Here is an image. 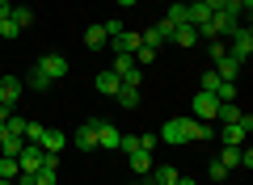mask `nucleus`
<instances>
[{
  "label": "nucleus",
  "mask_w": 253,
  "mask_h": 185,
  "mask_svg": "<svg viewBox=\"0 0 253 185\" xmlns=\"http://www.w3.org/2000/svg\"><path fill=\"white\" fill-rule=\"evenodd\" d=\"M249 131H253V114H241L236 122H228L224 131H219V139H224V148H245Z\"/></svg>",
  "instance_id": "f257e3e1"
},
{
  "label": "nucleus",
  "mask_w": 253,
  "mask_h": 185,
  "mask_svg": "<svg viewBox=\"0 0 253 185\" xmlns=\"http://www.w3.org/2000/svg\"><path fill=\"white\" fill-rule=\"evenodd\" d=\"M228 38H232V42H228V55H232L236 63H245V59L253 55V30H249V26H236Z\"/></svg>",
  "instance_id": "f03ea898"
},
{
  "label": "nucleus",
  "mask_w": 253,
  "mask_h": 185,
  "mask_svg": "<svg viewBox=\"0 0 253 185\" xmlns=\"http://www.w3.org/2000/svg\"><path fill=\"white\" fill-rule=\"evenodd\" d=\"M215 110H219L215 93H194V101H190V118H199V122H215Z\"/></svg>",
  "instance_id": "7ed1b4c3"
},
{
  "label": "nucleus",
  "mask_w": 253,
  "mask_h": 185,
  "mask_svg": "<svg viewBox=\"0 0 253 185\" xmlns=\"http://www.w3.org/2000/svg\"><path fill=\"white\" fill-rule=\"evenodd\" d=\"M156 135H161V143H169V148H181V143H190V139H186V118H169V122H165Z\"/></svg>",
  "instance_id": "20e7f679"
},
{
  "label": "nucleus",
  "mask_w": 253,
  "mask_h": 185,
  "mask_svg": "<svg viewBox=\"0 0 253 185\" xmlns=\"http://www.w3.org/2000/svg\"><path fill=\"white\" fill-rule=\"evenodd\" d=\"M38 72H42V76L55 84V80L68 76V59H63V55H42V59H38Z\"/></svg>",
  "instance_id": "39448f33"
},
{
  "label": "nucleus",
  "mask_w": 253,
  "mask_h": 185,
  "mask_svg": "<svg viewBox=\"0 0 253 185\" xmlns=\"http://www.w3.org/2000/svg\"><path fill=\"white\" fill-rule=\"evenodd\" d=\"M93 135H97V148H106V151H118V139H123V135H118L114 126L106 122V118H93Z\"/></svg>",
  "instance_id": "423d86ee"
},
{
  "label": "nucleus",
  "mask_w": 253,
  "mask_h": 185,
  "mask_svg": "<svg viewBox=\"0 0 253 185\" xmlns=\"http://www.w3.org/2000/svg\"><path fill=\"white\" fill-rule=\"evenodd\" d=\"M21 93H26V80H17V76H4L0 80V106H17L21 101Z\"/></svg>",
  "instance_id": "0eeeda50"
},
{
  "label": "nucleus",
  "mask_w": 253,
  "mask_h": 185,
  "mask_svg": "<svg viewBox=\"0 0 253 185\" xmlns=\"http://www.w3.org/2000/svg\"><path fill=\"white\" fill-rule=\"evenodd\" d=\"M110 46H114V55H135V46H139V30H118L114 38H110Z\"/></svg>",
  "instance_id": "6e6552de"
},
{
  "label": "nucleus",
  "mask_w": 253,
  "mask_h": 185,
  "mask_svg": "<svg viewBox=\"0 0 253 185\" xmlns=\"http://www.w3.org/2000/svg\"><path fill=\"white\" fill-rule=\"evenodd\" d=\"M17 164H21V173H38V168H42V148H38V143H26V148L17 151Z\"/></svg>",
  "instance_id": "1a4fd4ad"
},
{
  "label": "nucleus",
  "mask_w": 253,
  "mask_h": 185,
  "mask_svg": "<svg viewBox=\"0 0 253 185\" xmlns=\"http://www.w3.org/2000/svg\"><path fill=\"white\" fill-rule=\"evenodd\" d=\"M211 135H215V126H211V122H199V118H186V139H190V143H207Z\"/></svg>",
  "instance_id": "9d476101"
},
{
  "label": "nucleus",
  "mask_w": 253,
  "mask_h": 185,
  "mask_svg": "<svg viewBox=\"0 0 253 185\" xmlns=\"http://www.w3.org/2000/svg\"><path fill=\"white\" fill-rule=\"evenodd\" d=\"M211 68H215V76H219V80H232V84H236V76H241V68H245V63H236L232 55H219V59L211 63Z\"/></svg>",
  "instance_id": "9b49d317"
},
{
  "label": "nucleus",
  "mask_w": 253,
  "mask_h": 185,
  "mask_svg": "<svg viewBox=\"0 0 253 185\" xmlns=\"http://www.w3.org/2000/svg\"><path fill=\"white\" fill-rule=\"evenodd\" d=\"M177 177H181V173H177L173 164H152V173H148L144 181H148V185H173Z\"/></svg>",
  "instance_id": "f8f14e48"
},
{
  "label": "nucleus",
  "mask_w": 253,
  "mask_h": 185,
  "mask_svg": "<svg viewBox=\"0 0 253 185\" xmlns=\"http://www.w3.org/2000/svg\"><path fill=\"white\" fill-rule=\"evenodd\" d=\"M63 143H68V135H63V131H55V126H46V135H42V143H38V148H42L46 156H59V151H63Z\"/></svg>",
  "instance_id": "ddd939ff"
},
{
  "label": "nucleus",
  "mask_w": 253,
  "mask_h": 185,
  "mask_svg": "<svg viewBox=\"0 0 253 185\" xmlns=\"http://www.w3.org/2000/svg\"><path fill=\"white\" fill-rule=\"evenodd\" d=\"M126 164L135 168V177H148L156 160H152V151H131V156H126Z\"/></svg>",
  "instance_id": "4468645a"
},
{
  "label": "nucleus",
  "mask_w": 253,
  "mask_h": 185,
  "mask_svg": "<svg viewBox=\"0 0 253 185\" xmlns=\"http://www.w3.org/2000/svg\"><path fill=\"white\" fill-rule=\"evenodd\" d=\"M76 148L81 151H97V135H93V118L84 126H76Z\"/></svg>",
  "instance_id": "2eb2a0df"
},
{
  "label": "nucleus",
  "mask_w": 253,
  "mask_h": 185,
  "mask_svg": "<svg viewBox=\"0 0 253 185\" xmlns=\"http://www.w3.org/2000/svg\"><path fill=\"white\" fill-rule=\"evenodd\" d=\"M84 46H89V51H101V46H110L106 26H89V30H84Z\"/></svg>",
  "instance_id": "dca6fc26"
},
{
  "label": "nucleus",
  "mask_w": 253,
  "mask_h": 185,
  "mask_svg": "<svg viewBox=\"0 0 253 185\" xmlns=\"http://www.w3.org/2000/svg\"><path fill=\"white\" fill-rule=\"evenodd\" d=\"M114 101H118L123 110H139V88H135V84H123V88L114 93Z\"/></svg>",
  "instance_id": "f3484780"
},
{
  "label": "nucleus",
  "mask_w": 253,
  "mask_h": 185,
  "mask_svg": "<svg viewBox=\"0 0 253 185\" xmlns=\"http://www.w3.org/2000/svg\"><path fill=\"white\" fill-rule=\"evenodd\" d=\"M118 88H123V80H118L114 76V72H97V93H106V97H114V93H118Z\"/></svg>",
  "instance_id": "a211bd4d"
},
{
  "label": "nucleus",
  "mask_w": 253,
  "mask_h": 185,
  "mask_svg": "<svg viewBox=\"0 0 253 185\" xmlns=\"http://www.w3.org/2000/svg\"><path fill=\"white\" fill-rule=\"evenodd\" d=\"M219 164L224 168H245V148H224L219 151Z\"/></svg>",
  "instance_id": "6ab92c4d"
},
{
  "label": "nucleus",
  "mask_w": 253,
  "mask_h": 185,
  "mask_svg": "<svg viewBox=\"0 0 253 185\" xmlns=\"http://www.w3.org/2000/svg\"><path fill=\"white\" fill-rule=\"evenodd\" d=\"M165 21H169V26H186V0H169Z\"/></svg>",
  "instance_id": "aec40b11"
},
{
  "label": "nucleus",
  "mask_w": 253,
  "mask_h": 185,
  "mask_svg": "<svg viewBox=\"0 0 253 185\" xmlns=\"http://www.w3.org/2000/svg\"><path fill=\"white\" fill-rule=\"evenodd\" d=\"M199 42V30L194 26H177V34H173V46H194Z\"/></svg>",
  "instance_id": "412c9836"
},
{
  "label": "nucleus",
  "mask_w": 253,
  "mask_h": 185,
  "mask_svg": "<svg viewBox=\"0 0 253 185\" xmlns=\"http://www.w3.org/2000/svg\"><path fill=\"white\" fill-rule=\"evenodd\" d=\"M21 148H26V139H21V135H4V139H0V156H17Z\"/></svg>",
  "instance_id": "4be33fe9"
},
{
  "label": "nucleus",
  "mask_w": 253,
  "mask_h": 185,
  "mask_svg": "<svg viewBox=\"0 0 253 185\" xmlns=\"http://www.w3.org/2000/svg\"><path fill=\"white\" fill-rule=\"evenodd\" d=\"M17 173H21L17 156H0V177H4V181H17Z\"/></svg>",
  "instance_id": "5701e85b"
},
{
  "label": "nucleus",
  "mask_w": 253,
  "mask_h": 185,
  "mask_svg": "<svg viewBox=\"0 0 253 185\" xmlns=\"http://www.w3.org/2000/svg\"><path fill=\"white\" fill-rule=\"evenodd\" d=\"M13 26H17V30L34 26V9H26V4H13Z\"/></svg>",
  "instance_id": "b1692460"
},
{
  "label": "nucleus",
  "mask_w": 253,
  "mask_h": 185,
  "mask_svg": "<svg viewBox=\"0 0 253 185\" xmlns=\"http://www.w3.org/2000/svg\"><path fill=\"white\" fill-rule=\"evenodd\" d=\"M42 135H46V126H42V122H26L21 139H26V143H42Z\"/></svg>",
  "instance_id": "393cba45"
},
{
  "label": "nucleus",
  "mask_w": 253,
  "mask_h": 185,
  "mask_svg": "<svg viewBox=\"0 0 253 185\" xmlns=\"http://www.w3.org/2000/svg\"><path fill=\"white\" fill-rule=\"evenodd\" d=\"M30 88H34V93H46V88H51V80L42 76V72H38V63H34V72H30V80H26Z\"/></svg>",
  "instance_id": "a878e982"
},
{
  "label": "nucleus",
  "mask_w": 253,
  "mask_h": 185,
  "mask_svg": "<svg viewBox=\"0 0 253 185\" xmlns=\"http://www.w3.org/2000/svg\"><path fill=\"white\" fill-rule=\"evenodd\" d=\"M219 84H224V80L215 76V68H207V72H203V93H219Z\"/></svg>",
  "instance_id": "bb28decb"
},
{
  "label": "nucleus",
  "mask_w": 253,
  "mask_h": 185,
  "mask_svg": "<svg viewBox=\"0 0 253 185\" xmlns=\"http://www.w3.org/2000/svg\"><path fill=\"white\" fill-rule=\"evenodd\" d=\"M59 181V168H38L34 173V185H55Z\"/></svg>",
  "instance_id": "cd10ccee"
},
{
  "label": "nucleus",
  "mask_w": 253,
  "mask_h": 185,
  "mask_svg": "<svg viewBox=\"0 0 253 185\" xmlns=\"http://www.w3.org/2000/svg\"><path fill=\"white\" fill-rule=\"evenodd\" d=\"M131 59H135L139 68H144V63H152V59H156V51H152V46H144V42H139V46H135V55H131Z\"/></svg>",
  "instance_id": "c85d7f7f"
},
{
  "label": "nucleus",
  "mask_w": 253,
  "mask_h": 185,
  "mask_svg": "<svg viewBox=\"0 0 253 185\" xmlns=\"http://www.w3.org/2000/svg\"><path fill=\"white\" fill-rule=\"evenodd\" d=\"M224 9H232L236 17H249V9H253V0H228Z\"/></svg>",
  "instance_id": "c756f323"
},
{
  "label": "nucleus",
  "mask_w": 253,
  "mask_h": 185,
  "mask_svg": "<svg viewBox=\"0 0 253 185\" xmlns=\"http://www.w3.org/2000/svg\"><path fill=\"white\" fill-rule=\"evenodd\" d=\"M156 143H161V135H156V131H144V135H139V151H152Z\"/></svg>",
  "instance_id": "7c9ffc66"
},
{
  "label": "nucleus",
  "mask_w": 253,
  "mask_h": 185,
  "mask_svg": "<svg viewBox=\"0 0 253 185\" xmlns=\"http://www.w3.org/2000/svg\"><path fill=\"white\" fill-rule=\"evenodd\" d=\"M215 97H219V101H236V84H232V80H224V84H219V93H215Z\"/></svg>",
  "instance_id": "2f4dec72"
},
{
  "label": "nucleus",
  "mask_w": 253,
  "mask_h": 185,
  "mask_svg": "<svg viewBox=\"0 0 253 185\" xmlns=\"http://www.w3.org/2000/svg\"><path fill=\"white\" fill-rule=\"evenodd\" d=\"M207 173H211V181H224V177H228V168L219 164V160H211V164H207Z\"/></svg>",
  "instance_id": "473e14b6"
},
{
  "label": "nucleus",
  "mask_w": 253,
  "mask_h": 185,
  "mask_svg": "<svg viewBox=\"0 0 253 185\" xmlns=\"http://www.w3.org/2000/svg\"><path fill=\"white\" fill-rule=\"evenodd\" d=\"M219 55H228V42H219V38H211V63H215Z\"/></svg>",
  "instance_id": "72a5a7b5"
},
{
  "label": "nucleus",
  "mask_w": 253,
  "mask_h": 185,
  "mask_svg": "<svg viewBox=\"0 0 253 185\" xmlns=\"http://www.w3.org/2000/svg\"><path fill=\"white\" fill-rule=\"evenodd\" d=\"M0 21H13V4L9 0H0Z\"/></svg>",
  "instance_id": "f704fd0d"
},
{
  "label": "nucleus",
  "mask_w": 253,
  "mask_h": 185,
  "mask_svg": "<svg viewBox=\"0 0 253 185\" xmlns=\"http://www.w3.org/2000/svg\"><path fill=\"white\" fill-rule=\"evenodd\" d=\"M203 4H207V9H211V13H215V9H224L228 0H203Z\"/></svg>",
  "instance_id": "c9c22d12"
},
{
  "label": "nucleus",
  "mask_w": 253,
  "mask_h": 185,
  "mask_svg": "<svg viewBox=\"0 0 253 185\" xmlns=\"http://www.w3.org/2000/svg\"><path fill=\"white\" fill-rule=\"evenodd\" d=\"M173 185H199V181H194V177H177Z\"/></svg>",
  "instance_id": "e433bc0d"
},
{
  "label": "nucleus",
  "mask_w": 253,
  "mask_h": 185,
  "mask_svg": "<svg viewBox=\"0 0 253 185\" xmlns=\"http://www.w3.org/2000/svg\"><path fill=\"white\" fill-rule=\"evenodd\" d=\"M9 114H13V110H9V106H0V122H9Z\"/></svg>",
  "instance_id": "4c0bfd02"
},
{
  "label": "nucleus",
  "mask_w": 253,
  "mask_h": 185,
  "mask_svg": "<svg viewBox=\"0 0 253 185\" xmlns=\"http://www.w3.org/2000/svg\"><path fill=\"white\" fill-rule=\"evenodd\" d=\"M118 4H123V9H131V4H139V0H118Z\"/></svg>",
  "instance_id": "58836bf2"
},
{
  "label": "nucleus",
  "mask_w": 253,
  "mask_h": 185,
  "mask_svg": "<svg viewBox=\"0 0 253 185\" xmlns=\"http://www.w3.org/2000/svg\"><path fill=\"white\" fill-rule=\"evenodd\" d=\"M0 185H13V181H4V177H0Z\"/></svg>",
  "instance_id": "ea45409f"
},
{
  "label": "nucleus",
  "mask_w": 253,
  "mask_h": 185,
  "mask_svg": "<svg viewBox=\"0 0 253 185\" xmlns=\"http://www.w3.org/2000/svg\"><path fill=\"white\" fill-rule=\"evenodd\" d=\"M135 185H148V181H144V177H139V181H135Z\"/></svg>",
  "instance_id": "a19ab883"
},
{
  "label": "nucleus",
  "mask_w": 253,
  "mask_h": 185,
  "mask_svg": "<svg viewBox=\"0 0 253 185\" xmlns=\"http://www.w3.org/2000/svg\"><path fill=\"white\" fill-rule=\"evenodd\" d=\"M0 51H4V42H0Z\"/></svg>",
  "instance_id": "79ce46f5"
}]
</instances>
